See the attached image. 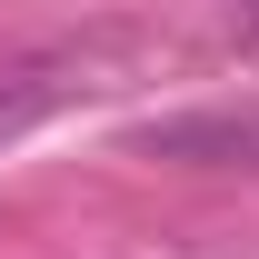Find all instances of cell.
Instances as JSON below:
<instances>
[{
	"label": "cell",
	"instance_id": "1",
	"mask_svg": "<svg viewBox=\"0 0 259 259\" xmlns=\"http://www.w3.org/2000/svg\"><path fill=\"white\" fill-rule=\"evenodd\" d=\"M90 60H100V40H50V50L0 60V140H20L30 120L70 110V100L90 90Z\"/></svg>",
	"mask_w": 259,
	"mask_h": 259
},
{
	"label": "cell",
	"instance_id": "2",
	"mask_svg": "<svg viewBox=\"0 0 259 259\" xmlns=\"http://www.w3.org/2000/svg\"><path fill=\"white\" fill-rule=\"evenodd\" d=\"M140 150L190 169H259V110H180V120L140 130Z\"/></svg>",
	"mask_w": 259,
	"mask_h": 259
}]
</instances>
